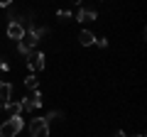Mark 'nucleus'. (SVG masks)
I'll return each instance as SVG.
<instances>
[{
    "mask_svg": "<svg viewBox=\"0 0 147 137\" xmlns=\"http://www.w3.org/2000/svg\"><path fill=\"white\" fill-rule=\"evenodd\" d=\"M47 32H49L47 27H32V30H27L25 34H22V39L17 42V52H20L22 56H27L30 52H34V47L42 42V37Z\"/></svg>",
    "mask_w": 147,
    "mask_h": 137,
    "instance_id": "1",
    "label": "nucleus"
},
{
    "mask_svg": "<svg viewBox=\"0 0 147 137\" xmlns=\"http://www.w3.org/2000/svg\"><path fill=\"white\" fill-rule=\"evenodd\" d=\"M25 127V118L22 115H10L5 122H0V137H17Z\"/></svg>",
    "mask_w": 147,
    "mask_h": 137,
    "instance_id": "2",
    "label": "nucleus"
},
{
    "mask_svg": "<svg viewBox=\"0 0 147 137\" xmlns=\"http://www.w3.org/2000/svg\"><path fill=\"white\" fill-rule=\"evenodd\" d=\"M30 137H49V122L42 118H32L30 122Z\"/></svg>",
    "mask_w": 147,
    "mask_h": 137,
    "instance_id": "3",
    "label": "nucleus"
},
{
    "mask_svg": "<svg viewBox=\"0 0 147 137\" xmlns=\"http://www.w3.org/2000/svg\"><path fill=\"white\" fill-rule=\"evenodd\" d=\"M20 105H22V113H32V110H37V108H42V93H39V88H37L32 95L22 98Z\"/></svg>",
    "mask_w": 147,
    "mask_h": 137,
    "instance_id": "4",
    "label": "nucleus"
},
{
    "mask_svg": "<svg viewBox=\"0 0 147 137\" xmlns=\"http://www.w3.org/2000/svg\"><path fill=\"white\" fill-rule=\"evenodd\" d=\"M27 68L32 74H39L44 68V52H30L27 54Z\"/></svg>",
    "mask_w": 147,
    "mask_h": 137,
    "instance_id": "5",
    "label": "nucleus"
},
{
    "mask_svg": "<svg viewBox=\"0 0 147 137\" xmlns=\"http://www.w3.org/2000/svg\"><path fill=\"white\" fill-rule=\"evenodd\" d=\"M7 37H10V39H15V42H20V39H22V34H25V27H22L20 25V22H15V20H10V22H7Z\"/></svg>",
    "mask_w": 147,
    "mask_h": 137,
    "instance_id": "6",
    "label": "nucleus"
},
{
    "mask_svg": "<svg viewBox=\"0 0 147 137\" xmlns=\"http://www.w3.org/2000/svg\"><path fill=\"white\" fill-rule=\"evenodd\" d=\"M96 10H88V7H81L79 12H76V22H93L96 20Z\"/></svg>",
    "mask_w": 147,
    "mask_h": 137,
    "instance_id": "7",
    "label": "nucleus"
},
{
    "mask_svg": "<svg viewBox=\"0 0 147 137\" xmlns=\"http://www.w3.org/2000/svg\"><path fill=\"white\" fill-rule=\"evenodd\" d=\"M3 110L10 113V115H22V105H20V100H5V103H3Z\"/></svg>",
    "mask_w": 147,
    "mask_h": 137,
    "instance_id": "8",
    "label": "nucleus"
},
{
    "mask_svg": "<svg viewBox=\"0 0 147 137\" xmlns=\"http://www.w3.org/2000/svg\"><path fill=\"white\" fill-rule=\"evenodd\" d=\"M79 42L84 44V47H93V44H96V34L91 30H81L79 32Z\"/></svg>",
    "mask_w": 147,
    "mask_h": 137,
    "instance_id": "9",
    "label": "nucleus"
},
{
    "mask_svg": "<svg viewBox=\"0 0 147 137\" xmlns=\"http://www.w3.org/2000/svg\"><path fill=\"white\" fill-rule=\"evenodd\" d=\"M12 98V83L7 81H0V103H5V100Z\"/></svg>",
    "mask_w": 147,
    "mask_h": 137,
    "instance_id": "10",
    "label": "nucleus"
},
{
    "mask_svg": "<svg viewBox=\"0 0 147 137\" xmlns=\"http://www.w3.org/2000/svg\"><path fill=\"white\" fill-rule=\"evenodd\" d=\"M25 86H27L30 91H37V86H39V79H37L34 74H30V76L25 79Z\"/></svg>",
    "mask_w": 147,
    "mask_h": 137,
    "instance_id": "11",
    "label": "nucleus"
},
{
    "mask_svg": "<svg viewBox=\"0 0 147 137\" xmlns=\"http://www.w3.org/2000/svg\"><path fill=\"white\" fill-rule=\"evenodd\" d=\"M57 17H59V20H71L74 12H71V10H59V12H57Z\"/></svg>",
    "mask_w": 147,
    "mask_h": 137,
    "instance_id": "12",
    "label": "nucleus"
},
{
    "mask_svg": "<svg viewBox=\"0 0 147 137\" xmlns=\"http://www.w3.org/2000/svg\"><path fill=\"white\" fill-rule=\"evenodd\" d=\"M7 71H10V64H7L3 56H0V74H7Z\"/></svg>",
    "mask_w": 147,
    "mask_h": 137,
    "instance_id": "13",
    "label": "nucleus"
},
{
    "mask_svg": "<svg viewBox=\"0 0 147 137\" xmlns=\"http://www.w3.org/2000/svg\"><path fill=\"white\" fill-rule=\"evenodd\" d=\"M96 44H98L100 49H105V47H108V39H105V37H96Z\"/></svg>",
    "mask_w": 147,
    "mask_h": 137,
    "instance_id": "14",
    "label": "nucleus"
},
{
    "mask_svg": "<svg viewBox=\"0 0 147 137\" xmlns=\"http://www.w3.org/2000/svg\"><path fill=\"white\" fill-rule=\"evenodd\" d=\"M12 5V0H0V7H10Z\"/></svg>",
    "mask_w": 147,
    "mask_h": 137,
    "instance_id": "15",
    "label": "nucleus"
},
{
    "mask_svg": "<svg viewBox=\"0 0 147 137\" xmlns=\"http://www.w3.org/2000/svg\"><path fill=\"white\" fill-rule=\"evenodd\" d=\"M113 137H125V132H123V130H118V132H115Z\"/></svg>",
    "mask_w": 147,
    "mask_h": 137,
    "instance_id": "16",
    "label": "nucleus"
},
{
    "mask_svg": "<svg viewBox=\"0 0 147 137\" xmlns=\"http://www.w3.org/2000/svg\"><path fill=\"white\" fill-rule=\"evenodd\" d=\"M71 3H74V5H81V3H84V0H71Z\"/></svg>",
    "mask_w": 147,
    "mask_h": 137,
    "instance_id": "17",
    "label": "nucleus"
},
{
    "mask_svg": "<svg viewBox=\"0 0 147 137\" xmlns=\"http://www.w3.org/2000/svg\"><path fill=\"white\" fill-rule=\"evenodd\" d=\"M0 110H3V103H0Z\"/></svg>",
    "mask_w": 147,
    "mask_h": 137,
    "instance_id": "18",
    "label": "nucleus"
}]
</instances>
